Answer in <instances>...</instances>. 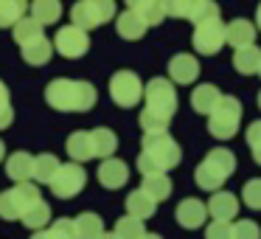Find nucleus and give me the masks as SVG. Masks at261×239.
<instances>
[{"label":"nucleus","instance_id":"1","mask_svg":"<svg viewBox=\"0 0 261 239\" xmlns=\"http://www.w3.org/2000/svg\"><path fill=\"white\" fill-rule=\"evenodd\" d=\"M182 149L169 132L163 135H143L141 138V155H138V172L143 177L149 175H166L169 169L180 166Z\"/></svg>","mask_w":261,"mask_h":239},{"label":"nucleus","instance_id":"2","mask_svg":"<svg viewBox=\"0 0 261 239\" xmlns=\"http://www.w3.org/2000/svg\"><path fill=\"white\" fill-rule=\"evenodd\" d=\"M96 87L85 79H54L45 87V102L59 113H87L96 107Z\"/></svg>","mask_w":261,"mask_h":239},{"label":"nucleus","instance_id":"3","mask_svg":"<svg viewBox=\"0 0 261 239\" xmlns=\"http://www.w3.org/2000/svg\"><path fill=\"white\" fill-rule=\"evenodd\" d=\"M236 172V155L225 147L211 149L208 155L202 158V163L194 169V183H197L202 192H222L225 180Z\"/></svg>","mask_w":261,"mask_h":239},{"label":"nucleus","instance_id":"4","mask_svg":"<svg viewBox=\"0 0 261 239\" xmlns=\"http://www.w3.org/2000/svg\"><path fill=\"white\" fill-rule=\"evenodd\" d=\"M143 102H146L143 110L158 115V118L171 121V115L177 113V90L163 76H154V79L146 82V87H143Z\"/></svg>","mask_w":261,"mask_h":239},{"label":"nucleus","instance_id":"5","mask_svg":"<svg viewBox=\"0 0 261 239\" xmlns=\"http://www.w3.org/2000/svg\"><path fill=\"white\" fill-rule=\"evenodd\" d=\"M239 124H242V102L236 96H222L216 110L208 115V132L219 141H227L239 132Z\"/></svg>","mask_w":261,"mask_h":239},{"label":"nucleus","instance_id":"6","mask_svg":"<svg viewBox=\"0 0 261 239\" xmlns=\"http://www.w3.org/2000/svg\"><path fill=\"white\" fill-rule=\"evenodd\" d=\"M115 17V3L113 0H79L70 9V20H73L76 29L90 31L98 29V26L110 23Z\"/></svg>","mask_w":261,"mask_h":239},{"label":"nucleus","instance_id":"7","mask_svg":"<svg viewBox=\"0 0 261 239\" xmlns=\"http://www.w3.org/2000/svg\"><path fill=\"white\" fill-rule=\"evenodd\" d=\"M222 45H227V23H222L219 14L194 26V51L197 54L214 57L222 51Z\"/></svg>","mask_w":261,"mask_h":239},{"label":"nucleus","instance_id":"8","mask_svg":"<svg viewBox=\"0 0 261 239\" xmlns=\"http://www.w3.org/2000/svg\"><path fill=\"white\" fill-rule=\"evenodd\" d=\"M110 96H113V102L124 110L135 107L143 99L141 76H138L135 70H118V74H113V79H110Z\"/></svg>","mask_w":261,"mask_h":239},{"label":"nucleus","instance_id":"9","mask_svg":"<svg viewBox=\"0 0 261 239\" xmlns=\"http://www.w3.org/2000/svg\"><path fill=\"white\" fill-rule=\"evenodd\" d=\"M85 183H87V172L82 169V163H73V160H70V163L59 166L57 177H54V183H51V192L57 194L59 200H70L85 188Z\"/></svg>","mask_w":261,"mask_h":239},{"label":"nucleus","instance_id":"10","mask_svg":"<svg viewBox=\"0 0 261 239\" xmlns=\"http://www.w3.org/2000/svg\"><path fill=\"white\" fill-rule=\"evenodd\" d=\"M219 14V6L211 0H169L166 3V17H177V20H191L194 26L202 20Z\"/></svg>","mask_w":261,"mask_h":239},{"label":"nucleus","instance_id":"11","mask_svg":"<svg viewBox=\"0 0 261 239\" xmlns=\"http://www.w3.org/2000/svg\"><path fill=\"white\" fill-rule=\"evenodd\" d=\"M54 48H57L65 59H79L90 51V34L76 29L73 23L62 26V29L57 31V37H54Z\"/></svg>","mask_w":261,"mask_h":239},{"label":"nucleus","instance_id":"12","mask_svg":"<svg viewBox=\"0 0 261 239\" xmlns=\"http://www.w3.org/2000/svg\"><path fill=\"white\" fill-rule=\"evenodd\" d=\"M174 217H177V222H180V228L197 231V228H202L205 220H208V203H202L199 197H186V200H180Z\"/></svg>","mask_w":261,"mask_h":239},{"label":"nucleus","instance_id":"13","mask_svg":"<svg viewBox=\"0 0 261 239\" xmlns=\"http://www.w3.org/2000/svg\"><path fill=\"white\" fill-rule=\"evenodd\" d=\"M199 79V62L191 54H174L169 59V82L171 85H194Z\"/></svg>","mask_w":261,"mask_h":239},{"label":"nucleus","instance_id":"14","mask_svg":"<svg viewBox=\"0 0 261 239\" xmlns=\"http://www.w3.org/2000/svg\"><path fill=\"white\" fill-rule=\"evenodd\" d=\"M239 214V200L233 192H214L208 200V217L219 222H233Z\"/></svg>","mask_w":261,"mask_h":239},{"label":"nucleus","instance_id":"15","mask_svg":"<svg viewBox=\"0 0 261 239\" xmlns=\"http://www.w3.org/2000/svg\"><path fill=\"white\" fill-rule=\"evenodd\" d=\"M255 23H250V20L244 17H236L227 23V45L233 48V51H242V48H253L255 45Z\"/></svg>","mask_w":261,"mask_h":239},{"label":"nucleus","instance_id":"16","mask_svg":"<svg viewBox=\"0 0 261 239\" xmlns=\"http://www.w3.org/2000/svg\"><path fill=\"white\" fill-rule=\"evenodd\" d=\"M126 180H129V166L124 160H118V158L101 160V166H98V183L104 188H121V186H126Z\"/></svg>","mask_w":261,"mask_h":239},{"label":"nucleus","instance_id":"17","mask_svg":"<svg viewBox=\"0 0 261 239\" xmlns=\"http://www.w3.org/2000/svg\"><path fill=\"white\" fill-rule=\"evenodd\" d=\"M222 96H225V93H222L216 85H197V87H194V93H191V107H194V113L211 115V113L216 110V104L222 102Z\"/></svg>","mask_w":261,"mask_h":239},{"label":"nucleus","instance_id":"18","mask_svg":"<svg viewBox=\"0 0 261 239\" xmlns=\"http://www.w3.org/2000/svg\"><path fill=\"white\" fill-rule=\"evenodd\" d=\"M6 175L12 177L14 183H31V177H34V155L23 152V149L14 152V155H9Z\"/></svg>","mask_w":261,"mask_h":239},{"label":"nucleus","instance_id":"19","mask_svg":"<svg viewBox=\"0 0 261 239\" xmlns=\"http://www.w3.org/2000/svg\"><path fill=\"white\" fill-rule=\"evenodd\" d=\"M129 12H135L138 17L146 23V29H152V26H160L166 20V3H160V0H129Z\"/></svg>","mask_w":261,"mask_h":239},{"label":"nucleus","instance_id":"20","mask_svg":"<svg viewBox=\"0 0 261 239\" xmlns=\"http://www.w3.org/2000/svg\"><path fill=\"white\" fill-rule=\"evenodd\" d=\"M154 211H158V203H154L146 192L135 188V192L126 194V214L129 217H135V220H149V217H154Z\"/></svg>","mask_w":261,"mask_h":239},{"label":"nucleus","instance_id":"21","mask_svg":"<svg viewBox=\"0 0 261 239\" xmlns=\"http://www.w3.org/2000/svg\"><path fill=\"white\" fill-rule=\"evenodd\" d=\"M90 141H93V155L101 160H110L115 155V149H118V135H115L113 130H107V127H98V130L90 132Z\"/></svg>","mask_w":261,"mask_h":239},{"label":"nucleus","instance_id":"22","mask_svg":"<svg viewBox=\"0 0 261 239\" xmlns=\"http://www.w3.org/2000/svg\"><path fill=\"white\" fill-rule=\"evenodd\" d=\"M59 158L57 155H51V152H42V155H34V177L31 180L34 183H42V186H51L54 183V177H57V172H59Z\"/></svg>","mask_w":261,"mask_h":239},{"label":"nucleus","instance_id":"23","mask_svg":"<svg viewBox=\"0 0 261 239\" xmlns=\"http://www.w3.org/2000/svg\"><path fill=\"white\" fill-rule=\"evenodd\" d=\"M76 225V236L79 239H104V222L98 214H93V211H82L79 217L73 220Z\"/></svg>","mask_w":261,"mask_h":239},{"label":"nucleus","instance_id":"24","mask_svg":"<svg viewBox=\"0 0 261 239\" xmlns=\"http://www.w3.org/2000/svg\"><path fill=\"white\" fill-rule=\"evenodd\" d=\"M65 149H68V155L73 158V163H85V160L96 158V155H93L90 132H85V130H79V132H73V135H68V144H65Z\"/></svg>","mask_w":261,"mask_h":239},{"label":"nucleus","instance_id":"25","mask_svg":"<svg viewBox=\"0 0 261 239\" xmlns=\"http://www.w3.org/2000/svg\"><path fill=\"white\" fill-rule=\"evenodd\" d=\"M115 31H118L124 40H141V37L146 34V23H143L135 12L126 9V12H121L118 17H115Z\"/></svg>","mask_w":261,"mask_h":239},{"label":"nucleus","instance_id":"26","mask_svg":"<svg viewBox=\"0 0 261 239\" xmlns=\"http://www.w3.org/2000/svg\"><path fill=\"white\" fill-rule=\"evenodd\" d=\"M29 12H31V20H37L40 26H54L62 17V3L59 0H34Z\"/></svg>","mask_w":261,"mask_h":239},{"label":"nucleus","instance_id":"27","mask_svg":"<svg viewBox=\"0 0 261 239\" xmlns=\"http://www.w3.org/2000/svg\"><path fill=\"white\" fill-rule=\"evenodd\" d=\"M9 194H12L14 205H17V211H20V220H23V214L31 208V205H37L42 200L37 183H17L14 188H9Z\"/></svg>","mask_w":261,"mask_h":239},{"label":"nucleus","instance_id":"28","mask_svg":"<svg viewBox=\"0 0 261 239\" xmlns=\"http://www.w3.org/2000/svg\"><path fill=\"white\" fill-rule=\"evenodd\" d=\"M51 54H54V42L48 37H40V40L23 45V59L29 65H48L51 62Z\"/></svg>","mask_w":261,"mask_h":239},{"label":"nucleus","instance_id":"29","mask_svg":"<svg viewBox=\"0 0 261 239\" xmlns=\"http://www.w3.org/2000/svg\"><path fill=\"white\" fill-rule=\"evenodd\" d=\"M233 68H236L239 74H244V76L258 74V68H261V48L253 45V48L233 51Z\"/></svg>","mask_w":261,"mask_h":239},{"label":"nucleus","instance_id":"30","mask_svg":"<svg viewBox=\"0 0 261 239\" xmlns=\"http://www.w3.org/2000/svg\"><path fill=\"white\" fill-rule=\"evenodd\" d=\"M29 12V3L23 0H0V29H14Z\"/></svg>","mask_w":261,"mask_h":239},{"label":"nucleus","instance_id":"31","mask_svg":"<svg viewBox=\"0 0 261 239\" xmlns=\"http://www.w3.org/2000/svg\"><path fill=\"white\" fill-rule=\"evenodd\" d=\"M141 192H146L149 197L154 200V203H163V200H169V194H171V180H169V175H149V177H143Z\"/></svg>","mask_w":261,"mask_h":239},{"label":"nucleus","instance_id":"32","mask_svg":"<svg viewBox=\"0 0 261 239\" xmlns=\"http://www.w3.org/2000/svg\"><path fill=\"white\" fill-rule=\"evenodd\" d=\"M48 222H51V205L45 203V200H40L37 205H31L29 211L23 214V225L31 228V231H42V228H48Z\"/></svg>","mask_w":261,"mask_h":239},{"label":"nucleus","instance_id":"33","mask_svg":"<svg viewBox=\"0 0 261 239\" xmlns=\"http://www.w3.org/2000/svg\"><path fill=\"white\" fill-rule=\"evenodd\" d=\"M12 37H14V42H17V45L23 48V45H29V42L40 40V37H45V34H42V26L37 23V20L23 17V20H20V23L12 29Z\"/></svg>","mask_w":261,"mask_h":239},{"label":"nucleus","instance_id":"34","mask_svg":"<svg viewBox=\"0 0 261 239\" xmlns=\"http://www.w3.org/2000/svg\"><path fill=\"white\" fill-rule=\"evenodd\" d=\"M31 239H79V236H76L73 220H57V222H51L48 228L37 231Z\"/></svg>","mask_w":261,"mask_h":239},{"label":"nucleus","instance_id":"35","mask_svg":"<svg viewBox=\"0 0 261 239\" xmlns=\"http://www.w3.org/2000/svg\"><path fill=\"white\" fill-rule=\"evenodd\" d=\"M115 236L118 239H143L146 236V225H143V220H135V217L126 214L115 222Z\"/></svg>","mask_w":261,"mask_h":239},{"label":"nucleus","instance_id":"36","mask_svg":"<svg viewBox=\"0 0 261 239\" xmlns=\"http://www.w3.org/2000/svg\"><path fill=\"white\" fill-rule=\"evenodd\" d=\"M242 200L247 208L253 211H261V177H253L242 186Z\"/></svg>","mask_w":261,"mask_h":239},{"label":"nucleus","instance_id":"37","mask_svg":"<svg viewBox=\"0 0 261 239\" xmlns=\"http://www.w3.org/2000/svg\"><path fill=\"white\" fill-rule=\"evenodd\" d=\"M233 239H261V228L253 220H236L233 222Z\"/></svg>","mask_w":261,"mask_h":239},{"label":"nucleus","instance_id":"38","mask_svg":"<svg viewBox=\"0 0 261 239\" xmlns=\"http://www.w3.org/2000/svg\"><path fill=\"white\" fill-rule=\"evenodd\" d=\"M205 239H233V222L214 220L208 228H205Z\"/></svg>","mask_w":261,"mask_h":239},{"label":"nucleus","instance_id":"39","mask_svg":"<svg viewBox=\"0 0 261 239\" xmlns=\"http://www.w3.org/2000/svg\"><path fill=\"white\" fill-rule=\"evenodd\" d=\"M244 138H247V147L250 149H261V118H255L253 124L247 127Z\"/></svg>","mask_w":261,"mask_h":239},{"label":"nucleus","instance_id":"40","mask_svg":"<svg viewBox=\"0 0 261 239\" xmlns=\"http://www.w3.org/2000/svg\"><path fill=\"white\" fill-rule=\"evenodd\" d=\"M14 121V110L6 107V110H0V130H6V127H12Z\"/></svg>","mask_w":261,"mask_h":239},{"label":"nucleus","instance_id":"41","mask_svg":"<svg viewBox=\"0 0 261 239\" xmlns=\"http://www.w3.org/2000/svg\"><path fill=\"white\" fill-rule=\"evenodd\" d=\"M6 107H12V104H9V87L0 82V110H6Z\"/></svg>","mask_w":261,"mask_h":239},{"label":"nucleus","instance_id":"42","mask_svg":"<svg viewBox=\"0 0 261 239\" xmlns=\"http://www.w3.org/2000/svg\"><path fill=\"white\" fill-rule=\"evenodd\" d=\"M250 155H253V160L261 166V149H250Z\"/></svg>","mask_w":261,"mask_h":239},{"label":"nucleus","instance_id":"43","mask_svg":"<svg viewBox=\"0 0 261 239\" xmlns=\"http://www.w3.org/2000/svg\"><path fill=\"white\" fill-rule=\"evenodd\" d=\"M255 26H258V31H261V3H258V9H255Z\"/></svg>","mask_w":261,"mask_h":239},{"label":"nucleus","instance_id":"44","mask_svg":"<svg viewBox=\"0 0 261 239\" xmlns=\"http://www.w3.org/2000/svg\"><path fill=\"white\" fill-rule=\"evenodd\" d=\"M3 158H6V144L0 141V160H3Z\"/></svg>","mask_w":261,"mask_h":239},{"label":"nucleus","instance_id":"45","mask_svg":"<svg viewBox=\"0 0 261 239\" xmlns=\"http://www.w3.org/2000/svg\"><path fill=\"white\" fill-rule=\"evenodd\" d=\"M143 239H163V236H160V233H146Z\"/></svg>","mask_w":261,"mask_h":239},{"label":"nucleus","instance_id":"46","mask_svg":"<svg viewBox=\"0 0 261 239\" xmlns=\"http://www.w3.org/2000/svg\"><path fill=\"white\" fill-rule=\"evenodd\" d=\"M104 239H118V236H115V231H113V233H104Z\"/></svg>","mask_w":261,"mask_h":239},{"label":"nucleus","instance_id":"47","mask_svg":"<svg viewBox=\"0 0 261 239\" xmlns=\"http://www.w3.org/2000/svg\"><path fill=\"white\" fill-rule=\"evenodd\" d=\"M258 107H261V93H258Z\"/></svg>","mask_w":261,"mask_h":239},{"label":"nucleus","instance_id":"48","mask_svg":"<svg viewBox=\"0 0 261 239\" xmlns=\"http://www.w3.org/2000/svg\"><path fill=\"white\" fill-rule=\"evenodd\" d=\"M258 76H261V68H258Z\"/></svg>","mask_w":261,"mask_h":239}]
</instances>
